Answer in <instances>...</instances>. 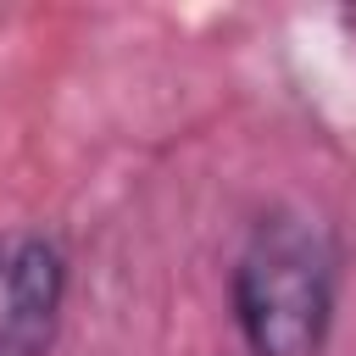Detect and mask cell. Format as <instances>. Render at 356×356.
I'll list each match as a JSON object with an SVG mask.
<instances>
[{"instance_id":"6da1fadb","label":"cell","mask_w":356,"mask_h":356,"mask_svg":"<svg viewBox=\"0 0 356 356\" xmlns=\"http://www.w3.org/2000/svg\"><path fill=\"white\" fill-rule=\"evenodd\" d=\"M339 256L317 217L267 211L234 261V323L250 356H317Z\"/></svg>"},{"instance_id":"7a4b0ae2","label":"cell","mask_w":356,"mask_h":356,"mask_svg":"<svg viewBox=\"0 0 356 356\" xmlns=\"http://www.w3.org/2000/svg\"><path fill=\"white\" fill-rule=\"evenodd\" d=\"M67 261L44 234L0 239V356H44L61 323Z\"/></svg>"}]
</instances>
